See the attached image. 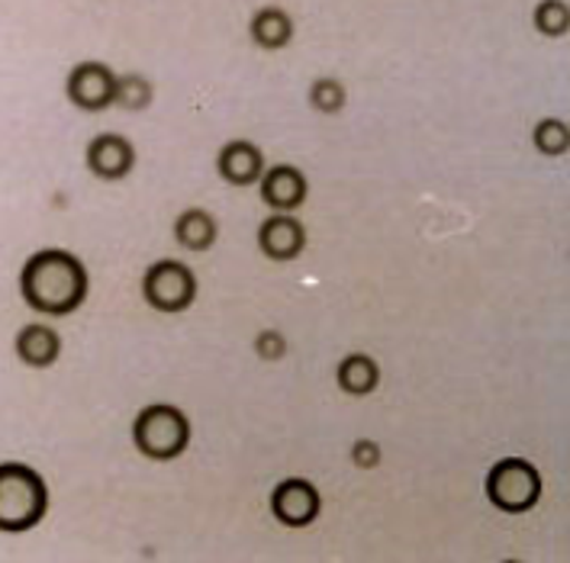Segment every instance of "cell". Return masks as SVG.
Wrapping results in <instances>:
<instances>
[{
  "instance_id": "4",
  "label": "cell",
  "mask_w": 570,
  "mask_h": 563,
  "mask_svg": "<svg viewBox=\"0 0 570 563\" xmlns=\"http://www.w3.org/2000/svg\"><path fill=\"white\" fill-rule=\"evenodd\" d=\"M487 500L507 515H522L541 500V474L525 457H503L487 474Z\"/></svg>"
},
{
  "instance_id": "14",
  "label": "cell",
  "mask_w": 570,
  "mask_h": 563,
  "mask_svg": "<svg viewBox=\"0 0 570 563\" xmlns=\"http://www.w3.org/2000/svg\"><path fill=\"white\" fill-rule=\"evenodd\" d=\"M175 238H178L180 248H187V251H210L216 238H219V226H216L213 213L190 207L175 219Z\"/></svg>"
},
{
  "instance_id": "19",
  "label": "cell",
  "mask_w": 570,
  "mask_h": 563,
  "mask_svg": "<svg viewBox=\"0 0 570 563\" xmlns=\"http://www.w3.org/2000/svg\"><path fill=\"white\" fill-rule=\"evenodd\" d=\"M535 30L558 39V36H568L570 30V13L564 0H541L535 7Z\"/></svg>"
},
{
  "instance_id": "13",
  "label": "cell",
  "mask_w": 570,
  "mask_h": 563,
  "mask_svg": "<svg viewBox=\"0 0 570 563\" xmlns=\"http://www.w3.org/2000/svg\"><path fill=\"white\" fill-rule=\"evenodd\" d=\"M248 32H252V42H255L258 49L277 52V49H284V46L294 39V20H291V13L281 10V7H262V10L252 17Z\"/></svg>"
},
{
  "instance_id": "7",
  "label": "cell",
  "mask_w": 570,
  "mask_h": 563,
  "mask_svg": "<svg viewBox=\"0 0 570 563\" xmlns=\"http://www.w3.org/2000/svg\"><path fill=\"white\" fill-rule=\"evenodd\" d=\"M320 508H323L320 490L303 476H287L271 490V515L287 529L313 525L320 518Z\"/></svg>"
},
{
  "instance_id": "11",
  "label": "cell",
  "mask_w": 570,
  "mask_h": 563,
  "mask_svg": "<svg viewBox=\"0 0 570 563\" xmlns=\"http://www.w3.org/2000/svg\"><path fill=\"white\" fill-rule=\"evenodd\" d=\"M216 171L233 187H252L265 175V155L248 139H233L216 155Z\"/></svg>"
},
{
  "instance_id": "18",
  "label": "cell",
  "mask_w": 570,
  "mask_h": 563,
  "mask_svg": "<svg viewBox=\"0 0 570 563\" xmlns=\"http://www.w3.org/2000/svg\"><path fill=\"white\" fill-rule=\"evenodd\" d=\"M306 97H309L313 110H320V113H338L345 107V100H348L345 85L335 81V78H316L306 90Z\"/></svg>"
},
{
  "instance_id": "21",
  "label": "cell",
  "mask_w": 570,
  "mask_h": 563,
  "mask_svg": "<svg viewBox=\"0 0 570 563\" xmlns=\"http://www.w3.org/2000/svg\"><path fill=\"white\" fill-rule=\"evenodd\" d=\"M352 461H355L358 467H364V471L377 467V464H381V445L371 442V438H361L358 445L352 447Z\"/></svg>"
},
{
  "instance_id": "12",
  "label": "cell",
  "mask_w": 570,
  "mask_h": 563,
  "mask_svg": "<svg viewBox=\"0 0 570 563\" xmlns=\"http://www.w3.org/2000/svg\"><path fill=\"white\" fill-rule=\"evenodd\" d=\"M13 352L17 357L27 364V367H36V371H46L52 367L61 355V335L52 326L46 323H30L17 332L13 338Z\"/></svg>"
},
{
  "instance_id": "3",
  "label": "cell",
  "mask_w": 570,
  "mask_h": 563,
  "mask_svg": "<svg viewBox=\"0 0 570 563\" xmlns=\"http://www.w3.org/2000/svg\"><path fill=\"white\" fill-rule=\"evenodd\" d=\"M132 445L149 461H175L190 445V422L171 403H151L132 422Z\"/></svg>"
},
{
  "instance_id": "15",
  "label": "cell",
  "mask_w": 570,
  "mask_h": 563,
  "mask_svg": "<svg viewBox=\"0 0 570 563\" xmlns=\"http://www.w3.org/2000/svg\"><path fill=\"white\" fill-rule=\"evenodd\" d=\"M335 384L342 386L348 396H367L381 384V367L371 355H345L335 367Z\"/></svg>"
},
{
  "instance_id": "6",
  "label": "cell",
  "mask_w": 570,
  "mask_h": 563,
  "mask_svg": "<svg viewBox=\"0 0 570 563\" xmlns=\"http://www.w3.org/2000/svg\"><path fill=\"white\" fill-rule=\"evenodd\" d=\"M117 78L110 65L104 61H81L68 71V81H65V97L85 110V113H100L107 107H114V93H117Z\"/></svg>"
},
{
  "instance_id": "16",
  "label": "cell",
  "mask_w": 570,
  "mask_h": 563,
  "mask_svg": "<svg viewBox=\"0 0 570 563\" xmlns=\"http://www.w3.org/2000/svg\"><path fill=\"white\" fill-rule=\"evenodd\" d=\"M532 142H535V149L541 155H551V158H558V155H564L570 146V126L564 119H541L535 122V132H532Z\"/></svg>"
},
{
  "instance_id": "9",
  "label": "cell",
  "mask_w": 570,
  "mask_h": 563,
  "mask_svg": "<svg viewBox=\"0 0 570 563\" xmlns=\"http://www.w3.org/2000/svg\"><path fill=\"white\" fill-rule=\"evenodd\" d=\"M258 194L271 213H297L309 197V180L297 165H274L258 178Z\"/></svg>"
},
{
  "instance_id": "20",
  "label": "cell",
  "mask_w": 570,
  "mask_h": 563,
  "mask_svg": "<svg viewBox=\"0 0 570 563\" xmlns=\"http://www.w3.org/2000/svg\"><path fill=\"white\" fill-rule=\"evenodd\" d=\"M287 352V342H284V335L281 332H262L258 338H255V355L262 357V360H281Z\"/></svg>"
},
{
  "instance_id": "1",
  "label": "cell",
  "mask_w": 570,
  "mask_h": 563,
  "mask_svg": "<svg viewBox=\"0 0 570 563\" xmlns=\"http://www.w3.org/2000/svg\"><path fill=\"white\" fill-rule=\"evenodd\" d=\"M88 290V267L68 248H39L20 270V297L39 316H68L81 309Z\"/></svg>"
},
{
  "instance_id": "17",
  "label": "cell",
  "mask_w": 570,
  "mask_h": 563,
  "mask_svg": "<svg viewBox=\"0 0 570 563\" xmlns=\"http://www.w3.org/2000/svg\"><path fill=\"white\" fill-rule=\"evenodd\" d=\"M151 97H155V90H151L149 78H142V75H122V78H117L114 103L122 107V110H146L151 103Z\"/></svg>"
},
{
  "instance_id": "2",
  "label": "cell",
  "mask_w": 570,
  "mask_h": 563,
  "mask_svg": "<svg viewBox=\"0 0 570 563\" xmlns=\"http://www.w3.org/2000/svg\"><path fill=\"white\" fill-rule=\"evenodd\" d=\"M49 515V483L30 464H0V532H32Z\"/></svg>"
},
{
  "instance_id": "5",
  "label": "cell",
  "mask_w": 570,
  "mask_h": 563,
  "mask_svg": "<svg viewBox=\"0 0 570 563\" xmlns=\"http://www.w3.org/2000/svg\"><path fill=\"white\" fill-rule=\"evenodd\" d=\"M142 297L158 313H184L197 299V274L178 258H161L142 277Z\"/></svg>"
},
{
  "instance_id": "10",
  "label": "cell",
  "mask_w": 570,
  "mask_h": 563,
  "mask_svg": "<svg viewBox=\"0 0 570 563\" xmlns=\"http://www.w3.org/2000/svg\"><path fill=\"white\" fill-rule=\"evenodd\" d=\"M85 161L94 178L122 180L136 168V149L120 132H100L88 142Z\"/></svg>"
},
{
  "instance_id": "8",
  "label": "cell",
  "mask_w": 570,
  "mask_h": 563,
  "mask_svg": "<svg viewBox=\"0 0 570 563\" xmlns=\"http://www.w3.org/2000/svg\"><path fill=\"white\" fill-rule=\"evenodd\" d=\"M255 241H258L262 255L271 261H294L306 248V226L294 213H271L258 226Z\"/></svg>"
}]
</instances>
